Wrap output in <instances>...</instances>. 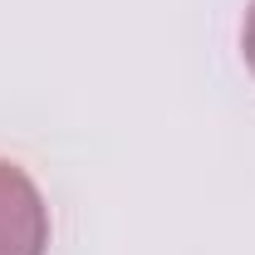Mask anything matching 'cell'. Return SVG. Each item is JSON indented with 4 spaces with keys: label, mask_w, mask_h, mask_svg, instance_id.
<instances>
[{
    "label": "cell",
    "mask_w": 255,
    "mask_h": 255,
    "mask_svg": "<svg viewBox=\"0 0 255 255\" xmlns=\"http://www.w3.org/2000/svg\"><path fill=\"white\" fill-rule=\"evenodd\" d=\"M49 206L15 162H0V255H44Z\"/></svg>",
    "instance_id": "6da1fadb"
},
{
    "label": "cell",
    "mask_w": 255,
    "mask_h": 255,
    "mask_svg": "<svg viewBox=\"0 0 255 255\" xmlns=\"http://www.w3.org/2000/svg\"><path fill=\"white\" fill-rule=\"evenodd\" d=\"M246 64H251V74H255V5H251V15H246Z\"/></svg>",
    "instance_id": "7a4b0ae2"
}]
</instances>
